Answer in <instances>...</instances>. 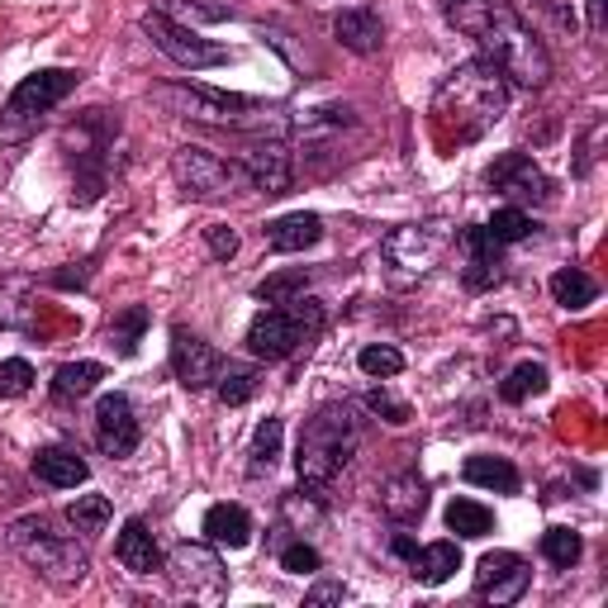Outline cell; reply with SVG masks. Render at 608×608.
Segmentation results:
<instances>
[{"instance_id":"d6986e66","label":"cell","mask_w":608,"mask_h":608,"mask_svg":"<svg viewBox=\"0 0 608 608\" xmlns=\"http://www.w3.org/2000/svg\"><path fill=\"white\" fill-rule=\"evenodd\" d=\"M381 509L395 518V523H419L423 509H428V486L414 475V471H404V475H390L385 480V490H381Z\"/></svg>"},{"instance_id":"ac0fdd59","label":"cell","mask_w":608,"mask_h":608,"mask_svg":"<svg viewBox=\"0 0 608 608\" xmlns=\"http://www.w3.org/2000/svg\"><path fill=\"white\" fill-rule=\"evenodd\" d=\"M115 557L124 561V570H134V576H153V570H163V551H157V538L148 532L143 518H129L115 542Z\"/></svg>"},{"instance_id":"ba28073f","label":"cell","mask_w":608,"mask_h":608,"mask_svg":"<svg viewBox=\"0 0 608 608\" xmlns=\"http://www.w3.org/2000/svg\"><path fill=\"white\" fill-rule=\"evenodd\" d=\"M171 171H176V182H182V190L195 195V200H224V195L247 186L243 167L214 157L209 148H176Z\"/></svg>"},{"instance_id":"74e56055","label":"cell","mask_w":608,"mask_h":608,"mask_svg":"<svg viewBox=\"0 0 608 608\" xmlns=\"http://www.w3.org/2000/svg\"><path fill=\"white\" fill-rule=\"evenodd\" d=\"M157 14H182L190 24H219L224 20V6H190V0H157Z\"/></svg>"},{"instance_id":"5b68a950","label":"cell","mask_w":608,"mask_h":608,"mask_svg":"<svg viewBox=\"0 0 608 608\" xmlns=\"http://www.w3.org/2000/svg\"><path fill=\"white\" fill-rule=\"evenodd\" d=\"M77 81L81 77L67 67H43V71H33V77H24L10 91L6 110H0V148H20V143H29L52 105L77 91Z\"/></svg>"},{"instance_id":"52a82bcc","label":"cell","mask_w":608,"mask_h":608,"mask_svg":"<svg viewBox=\"0 0 608 608\" xmlns=\"http://www.w3.org/2000/svg\"><path fill=\"white\" fill-rule=\"evenodd\" d=\"M153 100L167 105L182 119H200V124H224V129H243V124H266V105L253 96H228V91H209V86H153Z\"/></svg>"},{"instance_id":"cb8c5ba5","label":"cell","mask_w":608,"mask_h":608,"mask_svg":"<svg viewBox=\"0 0 608 608\" xmlns=\"http://www.w3.org/2000/svg\"><path fill=\"white\" fill-rule=\"evenodd\" d=\"M457 570H461V547L457 542H433L414 557V580L419 585H442V580H452Z\"/></svg>"},{"instance_id":"d590c367","label":"cell","mask_w":608,"mask_h":608,"mask_svg":"<svg viewBox=\"0 0 608 608\" xmlns=\"http://www.w3.org/2000/svg\"><path fill=\"white\" fill-rule=\"evenodd\" d=\"M490 228V238L494 243H518V238H528L532 234V219L518 205H504V209H494V219L486 224Z\"/></svg>"},{"instance_id":"277c9868","label":"cell","mask_w":608,"mask_h":608,"mask_svg":"<svg viewBox=\"0 0 608 608\" xmlns=\"http://www.w3.org/2000/svg\"><path fill=\"white\" fill-rule=\"evenodd\" d=\"M10 547L14 557H20L33 576H43L48 585H81L91 561H86V551L77 547V538H62V532H52L43 518H14L10 523Z\"/></svg>"},{"instance_id":"7a4b0ae2","label":"cell","mask_w":608,"mask_h":608,"mask_svg":"<svg viewBox=\"0 0 608 608\" xmlns=\"http://www.w3.org/2000/svg\"><path fill=\"white\" fill-rule=\"evenodd\" d=\"M509 110V81L499 77V67L480 62H461L452 77L438 86L433 96V115L442 134H457V143H475L486 138Z\"/></svg>"},{"instance_id":"e0dca14e","label":"cell","mask_w":608,"mask_h":608,"mask_svg":"<svg viewBox=\"0 0 608 608\" xmlns=\"http://www.w3.org/2000/svg\"><path fill=\"white\" fill-rule=\"evenodd\" d=\"M499 247L490 238V228H461V253H467V285L471 291H486L499 281Z\"/></svg>"},{"instance_id":"f1b7e54d","label":"cell","mask_w":608,"mask_h":608,"mask_svg":"<svg viewBox=\"0 0 608 608\" xmlns=\"http://www.w3.org/2000/svg\"><path fill=\"white\" fill-rule=\"evenodd\" d=\"M143 328H148V310H143V304H129V310L110 324V347L119 356H134L138 343H143Z\"/></svg>"},{"instance_id":"ffe728a7","label":"cell","mask_w":608,"mask_h":608,"mask_svg":"<svg viewBox=\"0 0 608 608\" xmlns=\"http://www.w3.org/2000/svg\"><path fill=\"white\" fill-rule=\"evenodd\" d=\"M33 475L52 490H77V486H86L91 467H86L77 452H67V447H43V452L33 457Z\"/></svg>"},{"instance_id":"f35d334b","label":"cell","mask_w":608,"mask_h":608,"mask_svg":"<svg viewBox=\"0 0 608 608\" xmlns=\"http://www.w3.org/2000/svg\"><path fill=\"white\" fill-rule=\"evenodd\" d=\"M29 385H33V366L24 362V356H10V362H0V390H6V395H24Z\"/></svg>"},{"instance_id":"603a6c76","label":"cell","mask_w":608,"mask_h":608,"mask_svg":"<svg viewBox=\"0 0 608 608\" xmlns=\"http://www.w3.org/2000/svg\"><path fill=\"white\" fill-rule=\"evenodd\" d=\"M205 538L214 547H247L253 542V518L243 504H214L205 513Z\"/></svg>"},{"instance_id":"8fae6325","label":"cell","mask_w":608,"mask_h":608,"mask_svg":"<svg viewBox=\"0 0 608 608\" xmlns=\"http://www.w3.org/2000/svg\"><path fill=\"white\" fill-rule=\"evenodd\" d=\"M442 243H447V238L438 234L433 224H404V228H395V234L381 243V253H385V262L409 281V276H423L428 266L438 262Z\"/></svg>"},{"instance_id":"30bf717a","label":"cell","mask_w":608,"mask_h":608,"mask_svg":"<svg viewBox=\"0 0 608 608\" xmlns=\"http://www.w3.org/2000/svg\"><path fill=\"white\" fill-rule=\"evenodd\" d=\"M171 585L195 604H219L228 595V570L200 542H182L171 551Z\"/></svg>"},{"instance_id":"836d02e7","label":"cell","mask_w":608,"mask_h":608,"mask_svg":"<svg viewBox=\"0 0 608 608\" xmlns=\"http://www.w3.org/2000/svg\"><path fill=\"white\" fill-rule=\"evenodd\" d=\"M281 438H285V423H281V419L257 423V433H253V471H272V467H276Z\"/></svg>"},{"instance_id":"83f0119b","label":"cell","mask_w":608,"mask_h":608,"mask_svg":"<svg viewBox=\"0 0 608 608\" xmlns=\"http://www.w3.org/2000/svg\"><path fill=\"white\" fill-rule=\"evenodd\" d=\"M551 295H557V304H566V310H585V304H595L599 285L589 281L580 266H561V272L551 276Z\"/></svg>"},{"instance_id":"3957f363","label":"cell","mask_w":608,"mask_h":608,"mask_svg":"<svg viewBox=\"0 0 608 608\" xmlns=\"http://www.w3.org/2000/svg\"><path fill=\"white\" fill-rule=\"evenodd\" d=\"M356 447H362V423H356V414L347 404H324L300 428V452H295L300 480L310 490H324L328 480L356 457Z\"/></svg>"},{"instance_id":"9c48e42d","label":"cell","mask_w":608,"mask_h":608,"mask_svg":"<svg viewBox=\"0 0 608 608\" xmlns=\"http://www.w3.org/2000/svg\"><path fill=\"white\" fill-rule=\"evenodd\" d=\"M143 33H148V39L163 48L176 67H186V71H205V67H224L228 62V48L200 39L190 24L171 20V14L148 10V14H143Z\"/></svg>"},{"instance_id":"7c38bea8","label":"cell","mask_w":608,"mask_h":608,"mask_svg":"<svg viewBox=\"0 0 608 608\" xmlns=\"http://www.w3.org/2000/svg\"><path fill=\"white\" fill-rule=\"evenodd\" d=\"M490 176V186L499 190V195H509L513 205H542L547 195H551V182L542 176V167L532 163V157H523V153H504V157H494V167L486 171Z\"/></svg>"},{"instance_id":"8992f818","label":"cell","mask_w":608,"mask_h":608,"mask_svg":"<svg viewBox=\"0 0 608 608\" xmlns=\"http://www.w3.org/2000/svg\"><path fill=\"white\" fill-rule=\"evenodd\" d=\"M324 328V304L314 300H285L276 310H262L253 324H247V347L266 362H281V356H291L300 343H310V337Z\"/></svg>"},{"instance_id":"8d00e7d4","label":"cell","mask_w":608,"mask_h":608,"mask_svg":"<svg viewBox=\"0 0 608 608\" xmlns=\"http://www.w3.org/2000/svg\"><path fill=\"white\" fill-rule=\"evenodd\" d=\"M356 366H362L371 381H385V375H400L404 371V356L395 347L375 343V347H362V356H356Z\"/></svg>"},{"instance_id":"e575fe53","label":"cell","mask_w":608,"mask_h":608,"mask_svg":"<svg viewBox=\"0 0 608 608\" xmlns=\"http://www.w3.org/2000/svg\"><path fill=\"white\" fill-rule=\"evenodd\" d=\"M304 285H310V276H304V266H295V272H276V276H266V281L257 285V300H266V304L300 300V295H304Z\"/></svg>"},{"instance_id":"d6a6232c","label":"cell","mask_w":608,"mask_h":608,"mask_svg":"<svg viewBox=\"0 0 608 608\" xmlns=\"http://www.w3.org/2000/svg\"><path fill=\"white\" fill-rule=\"evenodd\" d=\"M257 381H262V375L253 366H224L214 385H219V400L224 404H247V400L257 395Z\"/></svg>"},{"instance_id":"7402d4cb","label":"cell","mask_w":608,"mask_h":608,"mask_svg":"<svg viewBox=\"0 0 608 608\" xmlns=\"http://www.w3.org/2000/svg\"><path fill=\"white\" fill-rule=\"evenodd\" d=\"M324 238V224H318V214H285V219L266 224V247L272 253H304V247H314Z\"/></svg>"},{"instance_id":"44dd1931","label":"cell","mask_w":608,"mask_h":608,"mask_svg":"<svg viewBox=\"0 0 608 608\" xmlns=\"http://www.w3.org/2000/svg\"><path fill=\"white\" fill-rule=\"evenodd\" d=\"M333 33H337V43L356 52V58H371V52H381V43H385V24L375 20L371 10H343L333 20Z\"/></svg>"},{"instance_id":"7bdbcfd3","label":"cell","mask_w":608,"mask_h":608,"mask_svg":"<svg viewBox=\"0 0 608 608\" xmlns=\"http://www.w3.org/2000/svg\"><path fill=\"white\" fill-rule=\"evenodd\" d=\"M343 599H347L343 585H314L310 589V604H343Z\"/></svg>"},{"instance_id":"6da1fadb","label":"cell","mask_w":608,"mask_h":608,"mask_svg":"<svg viewBox=\"0 0 608 608\" xmlns=\"http://www.w3.org/2000/svg\"><path fill=\"white\" fill-rule=\"evenodd\" d=\"M447 20L461 33H471L480 52H486V62L499 67V77L528 86V91H542L551 81V58L538 39V29H528L518 20V10L509 0H452Z\"/></svg>"},{"instance_id":"ab89813d","label":"cell","mask_w":608,"mask_h":608,"mask_svg":"<svg viewBox=\"0 0 608 608\" xmlns=\"http://www.w3.org/2000/svg\"><path fill=\"white\" fill-rule=\"evenodd\" d=\"M281 566L295 570V576H314V570H318V551L310 542H295V547L281 551Z\"/></svg>"},{"instance_id":"4dcf8cb0","label":"cell","mask_w":608,"mask_h":608,"mask_svg":"<svg viewBox=\"0 0 608 608\" xmlns=\"http://www.w3.org/2000/svg\"><path fill=\"white\" fill-rule=\"evenodd\" d=\"M542 390H547V366L523 362V366H513V371H509V381L499 385V395H504L509 404H523L528 395H542Z\"/></svg>"},{"instance_id":"5bb4252c","label":"cell","mask_w":608,"mask_h":608,"mask_svg":"<svg viewBox=\"0 0 608 608\" xmlns=\"http://www.w3.org/2000/svg\"><path fill=\"white\" fill-rule=\"evenodd\" d=\"M171 366H176V381H182L186 390H209L214 381H219V371H224V356L214 352L209 343H200L195 333L176 328L171 333Z\"/></svg>"},{"instance_id":"b9f144b4","label":"cell","mask_w":608,"mask_h":608,"mask_svg":"<svg viewBox=\"0 0 608 608\" xmlns=\"http://www.w3.org/2000/svg\"><path fill=\"white\" fill-rule=\"evenodd\" d=\"M366 409H371V414H381L385 423H409V404L390 400L385 390H371V395H366Z\"/></svg>"},{"instance_id":"60d3db41","label":"cell","mask_w":608,"mask_h":608,"mask_svg":"<svg viewBox=\"0 0 608 608\" xmlns=\"http://www.w3.org/2000/svg\"><path fill=\"white\" fill-rule=\"evenodd\" d=\"M205 243H209V253L219 257V262H228V257L238 253V234H234L228 224H209V228H205Z\"/></svg>"},{"instance_id":"484cf974","label":"cell","mask_w":608,"mask_h":608,"mask_svg":"<svg viewBox=\"0 0 608 608\" xmlns=\"http://www.w3.org/2000/svg\"><path fill=\"white\" fill-rule=\"evenodd\" d=\"M100 381H105L100 362H67V366H58V375H52V395L58 400H86Z\"/></svg>"},{"instance_id":"9a60e30c","label":"cell","mask_w":608,"mask_h":608,"mask_svg":"<svg viewBox=\"0 0 608 608\" xmlns=\"http://www.w3.org/2000/svg\"><path fill=\"white\" fill-rule=\"evenodd\" d=\"M238 167L247 176V186L262 190V195H285V190H291V148H285L281 138L253 143V148L243 153Z\"/></svg>"},{"instance_id":"4fadbf2b","label":"cell","mask_w":608,"mask_h":608,"mask_svg":"<svg viewBox=\"0 0 608 608\" xmlns=\"http://www.w3.org/2000/svg\"><path fill=\"white\" fill-rule=\"evenodd\" d=\"M528 589V561L513 551H490L475 566V595L486 604H513Z\"/></svg>"},{"instance_id":"f546056e","label":"cell","mask_w":608,"mask_h":608,"mask_svg":"<svg viewBox=\"0 0 608 608\" xmlns=\"http://www.w3.org/2000/svg\"><path fill=\"white\" fill-rule=\"evenodd\" d=\"M67 523L86 532V538H96V532H105V523H110V499L105 494H81L77 504L67 509Z\"/></svg>"},{"instance_id":"f6af8a7d","label":"cell","mask_w":608,"mask_h":608,"mask_svg":"<svg viewBox=\"0 0 608 608\" xmlns=\"http://www.w3.org/2000/svg\"><path fill=\"white\" fill-rule=\"evenodd\" d=\"M395 557H404V561H414V557H419V547H414V538H404V532H400V538H395Z\"/></svg>"},{"instance_id":"4316f807","label":"cell","mask_w":608,"mask_h":608,"mask_svg":"<svg viewBox=\"0 0 608 608\" xmlns=\"http://www.w3.org/2000/svg\"><path fill=\"white\" fill-rule=\"evenodd\" d=\"M447 528H452L457 538H486L494 528V513L486 504H475V499H452V504H447Z\"/></svg>"},{"instance_id":"2e32d148","label":"cell","mask_w":608,"mask_h":608,"mask_svg":"<svg viewBox=\"0 0 608 608\" xmlns=\"http://www.w3.org/2000/svg\"><path fill=\"white\" fill-rule=\"evenodd\" d=\"M96 442L105 457H134L138 447V419H134V404L124 395H100L96 404Z\"/></svg>"},{"instance_id":"d4e9b609","label":"cell","mask_w":608,"mask_h":608,"mask_svg":"<svg viewBox=\"0 0 608 608\" xmlns=\"http://www.w3.org/2000/svg\"><path fill=\"white\" fill-rule=\"evenodd\" d=\"M461 475L471 480V486L480 490H499V494H518V471L509 467L504 457H471L467 467H461Z\"/></svg>"},{"instance_id":"ee69618b","label":"cell","mask_w":608,"mask_h":608,"mask_svg":"<svg viewBox=\"0 0 608 608\" xmlns=\"http://www.w3.org/2000/svg\"><path fill=\"white\" fill-rule=\"evenodd\" d=\"M585 6H589V29H595V33H604V29H608V14H604V0H585Z\"/></svg>"},{"instance_id":"1f68e13d","label":"cell","mask_w":608,"mask_h":608,"mask_svg":"<svg viewBox=\"0 0 608 608\" xmlns=\"http://www.w3.org/2000/svg\"><path fill=\"white\" fill-rule=\"evenodd\" d=\"M580 551H585L580 532H570V528H547V532H542V557L557 566V570H570V566H576Z\"/></svg>"}]
</instances>
